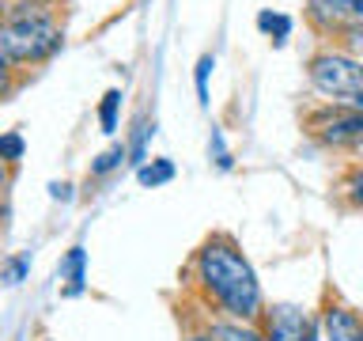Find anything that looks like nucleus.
I'll return each mask as SVG.
<instances>
[{"label": "nucleus", "instance_id": "6", "mask_svg": "<svg viewBox=\"0 0 363 341\" xmlns=\"http://www.w3.org/2000/svg\"><path fill=\"white\" fill-rule=\"evenodd\" d=\"M322 141L325 144H359L363 141V114L359 110H348V114H337L333 121L322 129Z\"/></svg>", "mask_w": 363, "mask_h": 341}, {"label": "nucleus", "instance_id": "14", "mask_svg": "<svg viewBox=\"0 0 363 341\" xmlns=\"http://www.w3.org/2000/svg\"><path fill=\"white\" fill-rule=\"evenodd\" d=\"M27 269H30V258H11L8 266H4V281L8 284H19L23 277H27Z\"/></svg>", "mask_w": 363, "mask_h": 341}, {"label": "nucleus", "instance_id": "12", "mask_svg": "<svg viewBox=\"0 0 363 341\" xmlns=\"http://www.w3.org/2000/svg\"><path fill=\"white\" fill-rule=\"evenodd\" d=\"M118 102H121V91H106V99H102V110H99L102 129H106V133H113V125H118Z\"/></svg>", "mask_w": 363, "mask_h": 341}, {"label": "nucleus", "instance_id": "21", "mask_svg": "<svg viewBox=\"0 0 363 341\" xmlns=\"http://www.w3.org/2000/svg\"><path fill=\"white\" fill-rule=\"evenodd\" d=\"M189 341H216V337H189Z\"/></svg>", "mask_w": 363, "mask_h": 341}, {"label": "nucleus", "instance_id": "13", "mask_svg": "<svg viewBox=\"0 0 363 341\" xmlns=\"http://www.w3.org/2000/svg\"><path fill=\"white\" fill-rule=\"evenodd\" d=\"M121 159H125V148H121V144H113L110 152H102L95 163H91V175H106V170H113V167L121 163Z\"/></svg>", "mask_w": 363, "mask_h": 341}, {"label": "nucleus", "instance_id": "9", "mask_svg": "<svg viewBox=\"0 0 363 341\" xmlns=\"http://www.w3.org/2000/svg\"><path fill=\"white\" fill-rule=\"evenodd\" d=\"M136 178H140V186H159V182H170V178H174V163H170V159H155L152 167L136 170Z\"/></svg>", "mask_w": 363, "mask_h": 341}, {"label": "nucleus", "instance_id": "10", "mask_svg": "<svg viewBox=\"0 0 363 341\" xmlns=\"http://www.w3.org/2000/svg\"><path fill=\"white\" fill-rule=\"evenodd\" d=\"M257 27L269 31L277 42H284V38H288V31H291V19H288V16H277V11H261V16H257Z\"/></svg>", "mask_w": 363, "mask_h": 341}, {"label": "nucleus", "instance_id": "8", "mask_svg": "<svg viewBox=\"0 0 363 341\" xmlns=\"http://www.w3.org/2000/svg\"><path fill=\"white\" fill-rule=\"evenodd\" d=\"M212 337H216V341H265L257 330H250V326H242V323H216V326H212Z\"/></svg>", "mask_w": 363, "mask_h": 341}, {"label": "nucleus", "instance_id": "17", "mask_svg": "<svg viewBox=\"0 0 363 341\" xmlns=\"http://www.w3.org/2000/svg\"><path fill=\"white\" fill-rule=\"evenodd\" d=\"M4 156H8V159H19V156H23V136H19V133H8V136H4Z\"/></svg>", "mask_w": 363, "mask_h": 341}, {"label": "nucleus", "instance_id": "1", "mask_svg": "<svg viewBox=\"0 0 363 341\" xmlns=\"http://www.w3.org/2000/svg\"><path fill=\"white\" fill-rule=\"evenodd\" d=\"M197 269H201L204 288H208L235 318H257V311H261L257 273H254V266H250V261L238 254L231 243L212 239V243L201 250Z\"/></svg>", "mask_w": 363, "mask_h": 341}, {"label": "nucleus", "instance_id": "15", "mask_svg": "<svg viewBox=\"0 0 363 341\" xmlns=\"http://www.w3.org/2000/svg\"><path fill=\"white\" fill-rule=\"evenodd\" d=\"M208 72H212V57H201L197 61V95H201V102H208Z\"/></svg>", "mask_w": 363, "mask_h": 341}, {"label": "nucleus", "instance_id": "11", "mask_svg": "<svg viewBox=\"0 0 363 341\" xmlns=\"http://www.w3.org/2000/svg\"><path fill=\"white\" fill-rule=\"evenodd\" d=\"M65 273H68V281H72V288H68V296H76L79 288H84V250H72L68 254V261H65Z\"/></svg>", "mask_w": 363, "mask_h": 341}, {"label": "nucleus", "instance_id": "20", "mask_svg": "<svg viewBox=\"0 0 363 341\" xmlns=\"http://www.w3.org/2000/svg\"><path fill=\"white\" fill-rule=\"evenodd\" d=\"M348 107H352V110H359V114H363V91H359V95H356V99H348Z\"/></svg>", "mask_w": 363, "mask_h": 341}, {"label": "nucleus", "instance_id": "16", "mask_svg": "<svg viewBox=\"0 0 363 341\" xmlns=\"http://www.w3.org/2000/svg\"><path fill=\"white\" fill-rule=\"evenodd\" d=\"M212 148H216V163H220V170H227V167H231V156H227V148H223L220 129H212Z\"/></svg>", "mask_w": 363, "mask_h": 341}, {"label": "nucleus", "instance_id": "5", "mask_svg": "<svg viewBox=\"0 0 363 341\" xmlns=\"http://www.w3.org/2000/svg\"><path fill=\"white\" fill-rule=\"evenodd\" d=\"M314 326L306 323V315L299 307H277L272 311V326H269V341H311Z\"/></svg>", "mask_w": 363, "mask_h": 341}, {"label": "nucleus", "instance_id": "3", "mask_svg": "<svg viewBox=\"0 0 363 341\" xmlns=\"http://www.w3.org/2000/svg\"><path fill=\"white\" fill-rule=\"evenodd\" d=\"M311 84L322 95H337V99H356L363 91V65L340 53H318L311 61Z\"/></svg>", "mask_w": 363, "mask_h": 341}, {"label": "nucleus", "instance_id": "19", "mask_svg": "<svg viewBox=\"0 0 363 341\" xmlns=\"http://www.w3.org/2000/svg\"><path fill=\"white\" fill-rule=\"evenodd\" d=\"M50 190H53V197H57V201H72V186H68V182H53Z\"/></svg>", "mask_w": 363, "mask_h": 341}, {"label": "nucleus", "instance_id": "18", "mask_svg": "<svg viewBox=\"0 0 363 341\" xmlns=\"http://www.w3.org/2000/svg\"><path fill=\"white\" fill-rule=\"evenodd\" d=\"M348 197L363 209V170H356V175H352V182H348Z\"/></svg>", "mask_w": 363, "mask_h": 341}, {"label": "nucleus", "instance_id": "2", "mask_svg": "<svg viewBox=\"0 0 363 341\" xmlns=\"http://www.w3.org/2000/svg\"><path fill=\"white\" fill-rule=\"evenodd\" d=\"M0 45H4V61H42L61 45V31L45 16L38 4H16L4 19L0 31Z\"/></svg>", "mask_w": 363, "mask_h": 341}, {"label": "nucleus", "instance_id": "4", "mask_svg": "<svg viewBox=\"0 0 363 341\" xmlns=\"http://www.w3.org/2000/svg\"><path fill=\"white\" fill-rule=\"evenodd\" d=\"M311 16L322 27H359L363 0H311Z\"/></svg>", "mask_w": 363, "mask_h": 341}, {"label": "nucleus", "instance_id": "7", "mask_svg": "<svg viewBox=\"0 0 363 341\" xmlns=\"http://www.w3.org/2000/svg\"><path fill=\"white\" fill-rule=\"evenodd\" d=\"M322 326H325V341H363V323L345 307H329Z\"/></svg>", "mask_w": 363, "mask_h": 341}]
</instances>
